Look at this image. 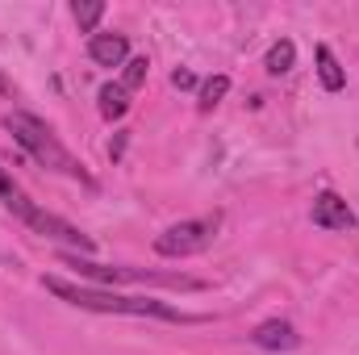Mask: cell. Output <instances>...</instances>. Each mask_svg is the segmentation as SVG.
Instances as JSON below:
<instances>
[{"label": "cell", "mask_w": 359, "mask_h": 355, "mask_svg": "<svg viewBox=\"0 0 359 355\" xmlns=\"http://www.w3.org/2000/svg\"><path fill=\"white\" fill-rule=\"evenodd\" d=\"M172 88H180V92L196 88V76H192L188 67H180V72H172Z\"/></svg>", "instance_id": "5bb4252c"}, {"label": "cell", "mask_w": 359, "mask_h": 355, "mask_svg": "<svg viewBox=\"0 0 359 355\" xmlns=\"http://www.w3.org/2000/svg\"><path fill=\"white\" fill-rule=\"evenodd\" d=\"M226 92H230V76H209V80L201 84V100H196V105H201V113H209Z\"/></svg>", "instance_id": "8fae6325"}, {"label": "cell", "mask_w": 359, "mask_h": 355, "mask_svg": "<svg viewBox=\"0 0 359 355\" xmlns=\"http://www.w3.org/2000/svg\"><path fill=\"white\" fill-rule=\"evenodd\" d=\"M0 205H4L8 213H17V217H21L29 230H38V234H42V226H46V217H50L46 209H38V205H34V201L13 184V176H8L4 168H0Z\"/></svg>", "instance_id": "277c9868"}, {"label": "cell", "mask_w": 359, "mask_h": 355, "mask_svg": "<svg viewBox=\"0 0 359 355\" xmlns=\"http://www.w3.org/2000/svg\"><path fill=\"white\" fill-rule=\"evenodd\" d=\"M88 55L100 67H121V63H130V38L126 34H92Z\"/></svg>", "instance_id": "8992f818"}, {"label": "cell", "mask_w": 359, "mask_h": 355, "mask_svg": "<svg viewBox=\"0 0 359 355\" xmlns=\"http://www.w3.org/2000/svg\"><path fill=\"white\" fill-rule=\"evenodd\" d=\"M251 339H255V347H264V351H292V347L301 343V335H297L288 322H280V318H271V322H259Z\"/></svg>", "instance_id": "52a82bcc"}, {"label": "cell", "mask_w": 359, "mask_h": 355, "mask_svg": "<svg viewBox=\"0 0 359 355\" xmlns=\"http://www.w3.org/2000/svg\"><path fill=\"white\" fill-rule=\"evenodd\" d=\"M4 130H8L42 168H50V172H59V176H72V180H80V184H88V188H96V180L84 172V163L50 134L46 121H38V117H29V113H8V117H4Z\"/></svg>", "instance_id": "7a4b0ae2"}, {"label": "cell", "mask_w": 359, "mask_h": 355, "mask_svg": "<svg viewBox=\"0 0 359 355\" xmlns=\"http://www.w3.org/2000/svg\"><path fill=\"white\" fill-rule=\"evenodd\" d=\"M72 13H76V25H80L84 34H92V29H96V21L104 17V4H100V0H76V8H72Z\"/></svg>", "instance_id": "7c38bea8"}, {"label": "cell", "mask_w": 359, "mask_h": 355, "mask_svg": "<svg viewBox=\"0 0 359 355\" xmlns=\"http://www.w3.org/2000/svg\"><path fill=\"white\" fill-rule=\"evenodd\" d=\"M147 72H151V63H147V59H130V63H126V76H121V88H126V92L142 88V84H147Z\"/></svg>", "instance_id": "4fadbf2b"}, {"label": "cell", "mask_w": 359, "mask_h": 355, "mask_svg": "<svg viewBox=\"0 0 359 355\" xmlns=\"http://www.w3.org/2000/svg\"><path fill=\"white\" fill-rule=\"evenodd\" d=\"M318 76H322V84L330 92H339L347 84V72L339 67V59H334V51L330 46H318Z\"/></svg>", "instance_id": "ba28073f"}, {"label": "cell", "mask_w": 359, "mask_h": 355, "mask_svg": "<svg viewBox=\"0 0 359 355\" xmlns=\"http://www.w3.org/2000/svg\"><path fill=\"white\" fill-rule=\"evenodd\" d=\"M217 226H222L217 213H213V217H188V222H176V226H168V230L155 239V251L168 255V260L201 255V251L217 239Z\"/></svg>", "instance_id": "3957f363"}, {"label": "cell", "mask_w": 359, "mask_h": 355, "mask_svg": "<svg viewBox=\"0 0 359 355\" xmlns=\"http://www.w3.org/2000/svg\"><path fill=\"white\" fill-rule=\"evenodd\" d=\"M126 109H130V92L121 84H104L100 88V117L117 121V117H126Z\"/></svg>", "instance_id": "9c48e42d"}, {"label": "cell", "mask_w": 359, "mask_h": 355, "mask_svg": "<svg viewBox=\"0 0 359 355\" xmlns=\"http://www.w3.org/2000/svg\"><path fill=\"white\" fill-rule=\"evenodd\" d=\"M292 63H297V46L284 38V42H276L268 51V59H264V67H268V76H284V72H292Z\"/></svg>", "instance_id": "30bf717a"}, {"label": "cell", "mask_w": 359, "mask_h": 355, "mask_svg": "<svg viewBox=\"0 0 359 355\" xmlns=\"http://www.w3.org/2000/svg\"><path fill=\"white\" fill-rule=\"evenodd\" d=\"M46 293H55L59 301L76 305V309H92V314H130V318H163V322H196L192 314H180L172 305L155 301V297H117L104 288H88V284H72L63 276H42Z\"/></svg>", "instance_id": "6da1fadb"}, {"label": "cell", "mask_w": 359, "mask_h": 355, "mask_svg": "<svg viewBox=\"0 0 359 355\" xmlns=\"http://www.w3.org/2000/svg\"><path fill=\"white\" fill-rule=\"evenodd\" d=\"M313 226H322V230H355V213L339 192H318L313 196Z\"/></svg>", "instance_id": "5b68a950"}]
</instances>
